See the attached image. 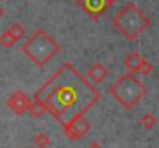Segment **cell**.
<instances>
[{"label": "cell", "instance_id": "obj_7", "mask_svg": "<svg viewBox=\"0 0 159 148\" xmlns=\"http://www.w3.org/2000/svg\"><path fill=\"white\" fill-rule=\"evenodd\" d=\"M30 103L31 100L28 98V95L22 91H16L7 101V106L16 114V115H24L30 111Z\"/></svg>", "mask_w": 159, "mask_h": 148}, {"label": "cell", "instance_id": "obj_15", "mask_svg": "<svg viewBox=\"0 0 159 148\" xmlns=\"http://www.w3.org/2000/svg\"><path fill=\"white\" fill-rule=\"evenodd\" d=\"M153 70H154V67H153V64L151 62H148L147 59L143 61V64L140 65V69H139V73L140 75H143V77H148V75H151L153 73Z\"/></svg>", "mask_w": 159, "mask_h": 148}, {"label": "cell", "instance_id": "obj_9", "mask_svg": "<svg viewBox=\"0 0 159 148\" xmlns=\"http://www.w3.org/2000/svg\"><path fill=\"white\" fill-rule=\"evenodd\" d=\"M143 61H145V58H142L137 52H133V53L126 55L123 64H125V67L128 69V72H131V73H139V69H140V65L143 64Z\"/></svg>", "mask_w": 159, "mask_h": 148}, {"label": "cell", "instance_id": "obj_16", "mask_svg": "<svg viewBox=\"0 0 159 148\" xmlns=\"http://www.w3.org/2000/svg\"><path fill=\"white\" fill-rule=\"evenodd\" d=\"M116 2H117V0H105V5H106L108 8H111V7H112Z\"/></svg>", "mask_w": 159, "mask_h": 148}, {"label": "cell", "instance_id": "obj_4", "mask_svg": "<svg viewBox=\"0 0 159 148\" xmlns=\"http://www.w3.org/2000/svg\"><path fill=\"white\" fill-rule=\"evenodd\" d=\"M112 25L126 41H134L151 25V20L137 5L126 3L116 14Z\"/></svg>", "mask_w": 159, "mask_h": 148}, {"label": "cell", "instance_id": "obj_5", "mask_svg": "<svg viewBox=\"0 0 159 148\" xmlns=\"http://www.w3.org/2000/svg\"><path fill=\"white\" fill-rule=\"evenodd\" d=\"M62 131L67 139L80 140L84 134H88L91 131V123L88 122V119L84 115H78V117H73L72 120H69L62 126Z\"/></svg>", "mask_w": 159, "mask_h": 148}, {"label": "cell", "instance_id": "obj_8", "mask_svg": "<svg viewBox=\"0 0 159 148\" xmlns=\"http://www.w3.org/2000/svg\"><path fill=\"white\" fill-rule=\"evenodd\" d=\"M109 75V70L105 64L102 62H95L92 64L89 69H88V73H86V77L88 80H91L94 84H102Z\"/></svg>", "mask_w": 159, "mask_h": 148}, {"label": "cell", "instance_id": "obj_1", "mask_svg": "<svg viewBox=\"0 0 159 148\" xmlns=\"http://www.w3.org/2000/svg\"><path fill=\"white\" fill-rule=\"evenodd\" d=\"M33 98H38L45 112L64 126L73 117L84 115L98 103L102 95L72 62H64L34 92Z\"/></svg>", "mask_w": 159, "mask_h": 148}, {"label": "cell", "instance_id": "obj_14", "mask_svg": "<svg viewBox=\"0 0 159 148\" xmlns=\"http://www.w3.org/2000/svg\"><path fill=\"white\" fill-rule=\"evenodd\" d=\"M17 44V39L7 30L5 33H2L0 34V45L2 47H5V48H11L13 45H16Z\"/></svg>", "mask_w": 159, "mask_h": 148}, {"label": "cell", "instance_id": "obj_17", "mask_svg": "<svg viewBox=\"0 0 159 148\" xmlns=\"http://www.w3.org/2000/svg\"><path fill=\"white\" fill-rule=\"evenodd\" d=\"M88 148H103V146H102V145H100L98 142H92V143H91V145H89Z\"/></svg>", "mask_w": 159, "mask_h": 148}, {"label": "cell", "instance_id": "obj_11", "mask_svg": "<svg viewBox=\"0 0 159 148\" xmlns=\"http://www.w3.org/2000/svg\"><path fill=\"white\" fill-rule=\"evenodd\" d=\"M8 31L17 39V41H20V39H24L25 38V34H27V30L24 28V25L20 24V22H13L10 27H8Z\"/></svg>", "mask_w": 159, "mask_h": 148}, {"label": "cell", "instance_id": "obj_18", "mask_svg": "<svg viewBox=\"0 0 159 148\" xmlns=\"http://www.w3.org/2000/svg\"><path fill=\"white\" fill-rule=\"evenodd\" d=\"M3 14H5V11H3V8H2V7H0V19L3 17Z\"/></svg>", "mask_w": 159, "mask_h": 148}, {"label": "cell", "instance_id": "obj_2", "mask_svg": "<svg viewBox=\"0 0 159 148\" xmlns=\"http://www.w3.org/2000/svg\"><path fill=\"white\" fill-rule=\"evenodd\" d=\"M24 55L39 69H44L48 61H52L59 52L61 47L55 41L52 34H48L45 30H36L22 45L20 48Z\"/></svg>", "mask_w": 159, "mask_h": 148}, {"label": "cell", "instance_id": "obj_12", "mask_svg": "<svg viewBox=\"0 0 159 148\" xmlns=\"http://www.w3.org/2000/svg\"><path fill=\"white\" fill-rule=\"evenodd\" d=\"M33 143H34L38 148H47V146L52 145V139H50V136L45 134V132H38V134H34V137H33Z\"/></svg>", "mask_w": 159, "mask_h": 148}, {"label": "cell", "instance_id": "obj_10", "mask_svg": "<svg viewBox=\"0 0 159 148\" xmlns=\"http://www.w3.org/2000/svg\"><path fill=\"white\" fill-rule=\"evenodd\" d=\"M33 119H41L44 114H45V109H44V105L38 100V98H31V103H30V111Z\"/></svg>", "mask_w": 159, "mask_h": 148}, {"label": "cell", "instance_id": "obj_13", "mask_svg": "<svg viewBox=\"0 0 159 148\" xmlns=\"http://www.w3.org/2000/svg\"><path fill=\"white\" fill-rule=\"evenodd\" d=\"M140 125L145 128V129H153L156 125H157V119H156V115L154 114H151V112H147L145 115H142V119H140Z\"/></svg>", "mask_w": 159, "mask_h": 148}, {"label": "cell", "instance_id": "obj_6", "mask_svg": "<svg viewBox=\"0 0 159 148\" xmlns=\"http://www.w3.org/2000/svg\"><path fill=\"white\" fill-rule=\"evenodd\" d=\"M75 3H76V7L81 8L83 13L86 16H89L92 20L100 19L108 10V7L105 5V0H76Z\"/></svg>", "mask_w": 159, "mask_h": 148}, {"label": "cell", "instance_id": "obj_3", "mask_svg": "<svg viewBox=\"0 0 159 148\" xmlns=\"http://www.w3.org/2000/svg\"><path fill=\"white\" fill-rule=\"evenodd\" d=\"M108 94L123 108L131 111L133 108H136L140 100L145 97L147 94V87L145 84L131 72H126L123 75H120L117 78V81L109 87Z\"/></svg>", "mask_w": 159, "mask_h": 148}]
</instances>
